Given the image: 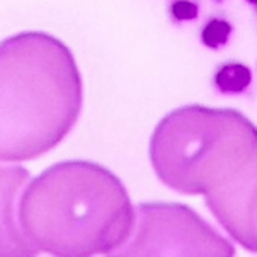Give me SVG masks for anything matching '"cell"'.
<instances>
[{"mask_svg": "<svg viewBox=\"0 0 257 257\" xmlns=\"http://www.w3.org/2000/svg\"><path fill=\"white\" fill-rule=\"evenodd\" d=\"M134 221L135 207L121 180L88 161L47 168L19 201V222L29 243L59 257L113 255Z\"/></svg>", "mask_w": 257, "mask_h": 257, "instance_id": "obj_2", "label": "cell"}, {"mask_svg": "<svg viewBox=\"0 0 257 257\" xmlns=\"http://www.w3.org/2000/svg\"><path fill=\"white\" fill-rule=\"evenodd\" d=\"M252 80L251 70L240 62H227L213 76V85L221 94H240Z\"/></svg>", "mask_w": 257, "mask_h": 257, "instance_id": "obj_6", "label": "cell"}, {"mask_svg": "<svg viewBox=\"0 0 257 257\" xmlns=\"http://www.w3.org/2000/svg\"><path fill=\"white\" fill-rule=\"evenodd\" d=\"M31 173L20 165H0V257L37 255L19 222V201Z\"/></svg>", "mask_w": 257, "mask_h": 257, "instance_id": "obj_5", "label": "cell"}, {"mask_svg": "<svg viewBox=\"0 0 257 257\" xmlns=\"http://www.w3.org/2000/svg\"><path fill=\"white\" fill-rule=\"evenodd\" d=\"M82 103V77L61 40L22 32L0 43V162L32 161L55 149Z\"/></svg>", "mask_w": 257, "mask_h": 257, "instance_id": "obj_1", "label": "cell"}, {"mask_svg": "<svg viewBox=\"0 0 257 257\" xmlns=\"http://www.w3.org/2000/svg\"><path fill=\"white\" fill-rule=\"evenodd\" d=\"M257 149V127L239 110L188 104L156 125L150 161L159 180L185 195H204Z\"/></svg>", "mask_w": 257, "mask_h": 257, "instance_id": "obj_3", "label": "cell"}, {"mask_svg": "<svg viewBox=\"0 0 257 257\" xmlns=\"http://www.w3.org/2000/svg\"><path fill=\"white\" fill-rule=\"evenodd\" d=\"M234 246L197 212L183 204L141 203L131 236L113 255H221Z\"/></svg>", "mask_w": 257, "mask_h": 257, "instance_id": "obj_4", "label": "cell"}, {"mask_svg": "<svg viewBox=\"0 0 257 257\" xmlns=\"http://www.w3.org/2000/svg\"><path fill=\"white\" fill-rule=\"evenodd\" d=\"M249 2H251V4H257V0H249Z\"/></svg>", "mask_w": 257, "mask_h": 257, "instance_id": "obj_9", "label": "cell"}, {"mask_svg": "<svg viewBox=\"0 0 257 257\" xmlns=\"http://www.w3.org/2000/svg\"><path fill=\"white\" fill-rule=\"evenodd\" d=\"M231 31L233 28L228 22L221 20V19H213L204 26L201 32V41L204 46L210 49H218L228 43Z\"/></svg>", "mask_w": 257, "mask_h": 257, "instance_id": "obj_7", "label": "cell"}, {"mask_svg": "<svg viewBox=\"0 0 257 257\" xmlns=\"http://www.w3.org/2000/svg\"><path fill=\"white\" fill-rule=\"evenodd\" d=\"M171 11L177 20H194L198 16L197 5L192 2H188V0H177L173 5Z\"/></svg>", "mask_w": 257, "mask_h": 257, "instance_id": "obj_8", "label": "cell"}]
</instances>
